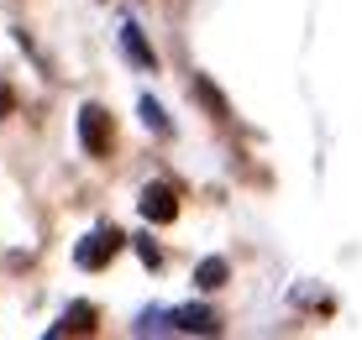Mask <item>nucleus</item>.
<instances>
[{"mask_svg": "<svg viewBox=\"0 0 362 340\" xmlns=\"http://www.w3.org/2000/svg\"><path fill=\"white\" fill-rule=\"evenodd\" d=\"M121 246H127V236H121L116 225H95V231L74 246V262H79L84 272H100V267H110V262L121 257Z\"/></svg>", "mask_w": 362, "mask_h": 340, "instance_id": "f257e3e1", "label": "nucleus"}, {"mask_svg": "<svg viewBox=\"0 0 362 340\" xmlns=\"http://www.w3.org/2000/svg\"><path fill=\"white\" fill-rule=\"evenodd\" d=\"M79 142H84L90 157H110V147H116V126H110L105 105H84L79 110Z\"/></svg>", "mask_w": 362, "mask_h": 340, "instance_id": "f03ea898", "label": "nucleus"}, {"mask_svg": "<svg viewBox=\"0 0 362 340\" xmlns=\"http://www.w3.org/2000/svg\"><path fill=\"white\" fill-rule=\"evenodd\" d=\"M136 210H142L147 225H173L179 220V194H173L168 183H147L142 194H136Z\"/></svg>", "mask_w": 362, "mask_h": 340, "instance_id": "7ed1b4c3", "label": "nucleus"}, {"mask_svg": "<svg viewBox=\"0 0 362 340\" xmlns=\"http://www.w3.org/2000/svg\"><path fill=\"white\" fill-rule=\"evenodd\" d=\"M168 330H184V335H221V314L205 309V304L173 309V314H168Z\"/></svg>", "mask_w": 362, "mask_h": 340, "instance_id": "20e7f679", "label": "nucleus"}, {"mask_svg": "<svg viewBox=\"0 0 362 340\" xmlns=\"http://www.w3.org/2000/svg\"><path fill=\"white\" fill-rule=\"evenodd\" d=\"M95 330H100V309H95V304H69L64 320H58L47 335L58 340V335H95Z\"/></svg>", "mask_w": 362, "mask_h": 340, "instance_id": "39448f33", "label": "nucleus"}, {"mask_svg": "<svg viewBox=\"0 0 362 340\" xmlns=\"http://www.w3.org/2000/svg\"><path fill=\"white\" fill-rule=\"evenodd\" d=\"M121 53H127L142 73H158V53H153V42L142 37V27H136V21H127V27H121Z\"/></svg>", "mask_w": 362, "mask_h": 340, "instance_id": "423d86ee", "label": "nucleus"}, {"mask_svg": "<svg viewBox=\"0 0 362 340\" xmlns=\"http://www.w3.org/2000/svg\"><path fill=\"white\" fill-rule=\"evenodd\" d=\"M189 95L199 99V105H205V116L210 121H231V99L216 90V84H210V73H194L189 79Z\"/></svg>", "mask_w": 362, "mask_h": 340, "instance_id": "0eeeda50", "label": "nucleus"}, {"mask_svg": "<svg viewBox=\"0 0 362 340\" xmlns=\"http://www.w3.org/2000/svg\"><path fill=\"white\" fill-rule=\"evenodd\" d=\"M226 278H231V262H226V257H205V262L194 267V288H205V293L226 288Z\"/></svg>", "mask_w": 362, "mask_h": 340, "instance_id": "6e6552de", "label": "nucleus"}, {"mask_svg": "<svg viewBox=\"0 0 362 340\" xmlns=\"http://www.w3.org/2000/svg\"><path fill=\"white\" fill-rule=\"evenodd\" d=\"M136 110H142V126H147V131H158V136H173V121L163 116V105H158V99H142Z\"/></svg>", "mask_w": 362, "mask_h": 340, "instance_id": "1a4fd4ad", "label": "nucleus"}, {"mask_svg": "<svg viewBox=\"0 0 362 340\" xmlns=\"http://www.w3.org/2000/svg\"><path fill=\"white\" fill-rule=\"evenodd\" d=\"M136 257H142V267H153V272L163 267V251L153 246V236H136Z\"/></svg>", "mask_w": 362, "mask_h": 340, "instance_id": "9d476101", "label": "nucleus"}, {"mask_svg": "<svg viewBox=\"0 0 362 340\" xmlns=\"http://www.w3.org/2000/svg\"><path fill=\"white\" fill-rule=\"evenodd\" d=\"M16 110V95H11V84H6V73H0V121Z\"/></svg>", "mask_w": 362, "mask_h": 340, "instance_id": "9b49d317", "label": "nucleus"}]
</instances>
